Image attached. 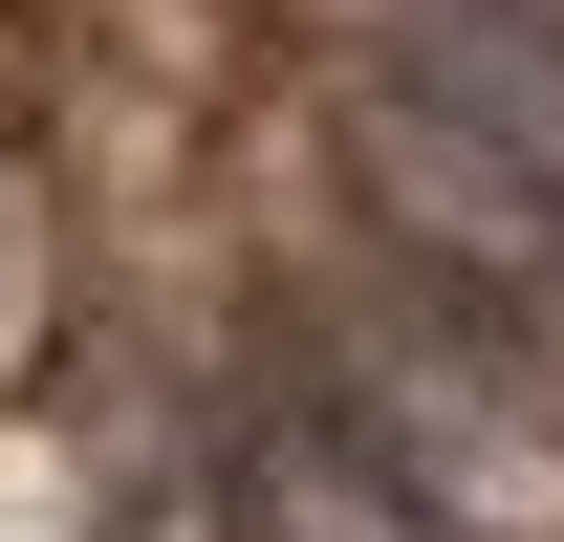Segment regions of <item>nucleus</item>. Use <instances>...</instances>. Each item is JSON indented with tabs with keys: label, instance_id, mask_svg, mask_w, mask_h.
<instances>
[{
	"label": "nucleus",
	"instance_id": "obj_1",
	"mask_svg": "<svg viewBox=\"0 0 564 542\" xmlns=\"http://www.w3.org/2000/svg\"><path fill=\"white\" fill-rule=\"evenodd\" d=\"M326 412H348V434L413 477L456 542L564 521V369H521V347H499V326H456V304H391V326H348Z\"/></svg>",
	"mask_w": 564,
	"mask_h": 542
},
{
	"label": "nucleus",
	"instance_id": "obj_2",
	"mask_svg": "<svg viewBox=\"0 0 564 542\" xmlns=\"http://www.w3.org/2000/svg\"><path fill=\"white\" fill-rule=\"evenodd\" d=\"M217 542H456V521H434L326 391H282L261 434H239V477H217Z\"/></svg>",
	"mask_w": 564,
	"mask_h": 542
}]
</instances>
